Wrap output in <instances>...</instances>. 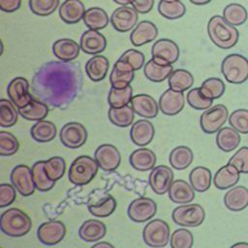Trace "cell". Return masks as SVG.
Segmentation results:
<instances>
[{
    "label": "cell",
    "mask_w": 248,
    "mask_h": 248,
    "mask_svg": "<svg viewBox=\"0 0 248 248\" xmlns=\"http://www.w3.org/2000/svg\"><path fill=\"white\" fill-rule=\"evenodd\" d=\"M83 74L76 62L48 61L34 74L33 96L50 108H67L81 92Z\"/></svg>",
    "instance_id": "6da1fadb"
},
{
    "label": "cell",
    "mask_w": 248,
    "mask_h": 248,
    "mask_svg": "<svg viewBox=\"0 0 248 248\" xmlns=\"http://www.w3.org/2000/svg\"><path fill=\"white\" fill-rule=\"evenodd\" d=\"M207 34L211 42L223 49H229L234 46L239 38V33L235 26L228 23L219 15L210 17L207 23Z\"/></svg>",
    "instance_id": "7a4b0ae2"
},
{
    "label": "cell",
    "mask_w": 248,
    "mask_h": 248,
    "mask_svg": "<svg viewBox=\"0 0 248 248\" xmlns=\"http://www.w3.org/2000/svg\"><path fill=\"white\" fill-rule=\"evenodd\" d=\"M32 228L31 218L21 209L13 207L1 214L0 229L3 233L12 237L27 234Z\"/></svg>",
    "instance_id": "3957f363"
},
{
    "label": "cell",
    "mask_w": 248,
    "mask_h": 248,
    "mask_svg": "<svg viewBox=\"0 0 248 248\" xmlns=\"http://www.w3.org/2000/svg\"><path fill=\"white\" fill-rule=\"evenodd\" d=\"M99 170L95 159L87 155L76 158L69 169L68 177L71 183L77 186H83L92 181Z\"/></svg>",
    "instance_id": "277c9868"
},
{
    "label": "cell",
    "mask_w": 248,
    "mask_h": 248,
    "mask_svg": "<svg viewBox=\"0 0 248 248\" xmlns=\"http://www.w3.org/2000/svg\"><path fill=\"white\" fill-rule=\"evenodd\" d=\"M221 72L228 82L241 84L248 79V59L238 53L229 54L221 63Z\"/></svg>",
    "instance_id": "5b68a950"
},
{
    "label": "cell",
    "mask_w": 248,
    "mask_h": 248,
    "mask_svg": "<svg viewBox=\"0 0 248 248\" xmlns=\"http://www.w3.org/2000/svg\"><path fill=\"white\" fill-rule=\"evenodd\" d=\"M171 218L179 226L194 228L202 224L205 218V211L201 204L187 203L175 207L172 210Z\"/></svg>",
    "instance_id": "8992f818"
},
{
    "label": "cell",
    "mask_w": 248,
    "mask_h": 248,
    "mask_svg": "<svg viewBox=\"0 0 248 248\" xmlns=\"http://www.w3.org/2000/svg\"><path fill=\"white\" fill-rule=\"evenodd\" d=\"M170 226L161 219H154L147 223L142 231L144 243L152 248H163L170 241Z\"/></svg>",
    "instance_id": "52a82bcc"
},
{
    "label": "cell",
    "mask_w": 248,
    "mask_h": 248,
    "mask_svg": "<svg viewBox=\"0 0 248 248\" xmlns=\"http://www.w3.org/2000/svg\"><path fill=\"white\" fill-rule=\"evenodd\" d=\"M229 118V111L222 104L215 105L204 110L200 117V125L205 134L217 133Z\"/></svg>",
    "instance_id": "ba28073f"
},
{
    "label": "cell",
    "mask_w": 248,
    "mask_h": 248,
    "mask_svg": "<svg viewBox=\"0 0 248 248\" xmlns=\"http://www.w3.org/2000/svg\"><path fill=\"white\" fill-rule=\"evenodd\" d=\"M87 130L78 122H68L64 124L59 132L61 143L71 149H77L82 146L87 140Z\"/></svg>",
    "instance_id": "9c48e42d"
},
{
    "label": "cell",
    "mask_w": 248,
    "mask_h": 248,
    "mask_svg": "<svg viewBox=\"0 0 248 248\" xmlns=\"http://www.w3.org/2000/svg\"><path fill=\"white\" fill-rule=\"evenodd\" d=\"M12 185L23 197H28L34 194L36 186L33 179L32 169L26 165L16 166L10 175Z\"/></svg>",
    "instance_id": "30bf717a"
},
{
    "label": "cell",
    "mask_w": 248,
    "mask_h": 248,
    "mask_svg": "<svg viewBox=\"0 0 248 248\" xmlns=\"http://www.w3.org/2000/svg\"><path fill=\"white\" fill-rule=\"evenodd\" d=\"M157 212L156 202L145 197H140L132 201L128 206V216L136 223H144L155 216Z\"/></svg>",
    "instance_id": "8fae6325"
},
{
    "label": "cell",
    "mask_w": 248,
    "mask_h": 248,
    "mask_svg": "<svg viewBox=\"0 0 248 248\" xmlns=\"http://www.w3.org/2000/svg\"><path fill=\"white\" fill-rule=\"evenodd\" d=\"M7 94L9 100L17 109L24 108L34 99L33 94L29 92V82L23 77H16L10 81L7 86Z\"/></svg>",
    "instance_id": "7c38bea8"
},
{
    "label": "cell",
    "mask_w": 248,
    "mask_h": 248,
    "mask_svg": "<svg viewBox=\"0 0 248 248\" xmlns=\"http://www.w3.org/2000/svg\"><path fill=\"white\" fill-rule=\"evenodd\" d=\"M109 19L116 31L125 33L133 30L138 24L139 13L133 7L120 6L112 12Z\"/></svg>",
    "instance_id": "4fadbf2b"
},
{
    "label": "cell",
    "mask_w": 248,
    "mask_h": 248,
    "mask_svg": "<svg viewBox=\"0 0 248 248\" xmlns=\"http://www.w3.org/2000/svg\"><path fill=\"white\" fill-rule=\"evenodd\" d=\"M179 47L177 44L170 39H160L151 47L152 58L158 62L172 65L179 58Z\"/></svg>",
    "instance_id": "5bb4252c"
},
{
    "label": "cell",
    "mask_w": 248,
    "mask_h": 248,
    "mask_svg": "<svg viewBox=\"0 0 248 248\" xmlns=\"http://www.w3.org/2000/svg\"><path fill=\"white\" fill-rule=\"evenodd\" d=\"M66 227L58 220L42 223L37 231L38 239L45 245L52 246L58 244L65 237Z\"/></svg>",
    "instance_id": "9a60e30c"
},
{
    "label": "cell",
    "mask_w": 248,
    "mask_h": 248,
    "mask_svg": "<svg viewBox=\"0 0 248 248\" xmlns=\"http://www.w3.org/2000/svg\"><path fill=\"white\" fill-rule=\"evenodd\" d=\"M173 182V172L171 169L165 165L154 167L148 176V184L157 195H164L169 192Z\"/></svg>",
    "instance_id": "2e32d148"
},
{
    "label": "cell",
    "mask_w": 248,
    "mask_h": 248,
    "mask_svg": "<svg viewBox=\"0 0 248 248\" xmlns=\"http://www.w3.org/2000/svg\"><path fill=\"white\" fill-rule=\"evenodd\" d=\"M94 159L102 170L112 171L119 167L121 155L114 145L104 143L98 146L95 150Z\"/></svg>",
    "instance_id": "e0dca14e"
},
{
    "label": "cell",
    "mask_w": 248,
    "mask_h": 248,
    "mask_svg": "<svg viewBox=\"0 0 248 248\" xmlns=\"http://www.w3.org/2000/svg\"><path fill=\"white\" fill-rule=\"evenodd\" d=\"M159 108L163 114L172 116L178 114L184 108L185 98L183 92L167 89L159 98Z\"/></svg>",
    "instance_id": "ac0fdd59"
},
{
    "label": "cell",
    "mask_w": 248,
    "mask_h": 248,
    "mask_svg": "<svg viewBox=\"0 0 248 248\" xmlns=\"http://www.w3.org/2000/svg\"><path fill=\"white\" fill-rule=\"evenodd\" d=\"M79 46L84 53L97 55L106 49L107 39L98 30L88 29L82 33L79 39Z\"/></svg>",
    "instance_id": "d6986e66"
},
{
    "label": "cell",
    "mask_w": 248,
    "mask_h": 248,
    "mask_svg": "<svg viewBox=\"0 0 248 248\" xmlns=\"http://www.w3.org/2000/svg\"><path fill=\"white\" fill-rule=\"evenodd\" d=\"M131 107L135 113L146 119L156 117L160 109L159 104L156 100L147 94H138L133 96L131 100Z\"/></svg>",
    "instance_id": "ffe728a7"
},
{
    "label": "cell",
    "mask_w": 248,
    "mask_h": 248,
    "mask_svg": "<svg viewBox=\"0 0 248 248\" xmlns=\"http://www.w3.org/2000/svg\"><path fill=\"white\" fill-rule=\"evenodd\" d=\"M158 36L157 26L149 21H140L130 34V41L135 46H141L154 41Z\"/></svg>",
    "instance_id": "44dd1931"
},
{
    "label": "cell",
    "mask_w": 248,
    "mask_h": 248,
    "mask_svg": "<svg viewBox=\"0 0 248 248\" xmlns=\"http://www.w3.org/2000/svg\"><path fill=\"white\" fill-rule=\"evenodd\" d=\"M155 135L153 124L147 119H140L133 123L130 130V138L138 146H145L149 144Z\"/></svg>",
    "instance_id": "7402d4cb"
},
{
    "label": "cell",
    "mask_w": 248,
    "mask_h": 248,
    "mask_svg": "<svg viewBox=\"0 0 248 248\" xmlns=\"http://www.w3.org/2000/svg\"><path fill=\"white\" fill-rule=\"evenodd\" d=\"M80 46L76 41L69 38L58 39L52 44L54 56L63 62H72L79 55Z\"/></svg>",
    "instance_id": "603a6c76"
},
{
    "label": "cell",
    "mask_w": 248,
    "mask_h": 248,
    "mask_svg": "<svg viewBox=\"0 0 248 248\" xmlns=\"http://www.w3.org/2000/svg\"><path fill=\"white\" fill-rule=\"evenodd\" d=\"M85 8L80 0H65L58 8L59 17L66 24L79 22L85 14Z\"/></svg>",
    "instance_id": "cb8c5ba5"
},
{
    "label": "cell",
    "mask_w": 248,
    "mask_h": 248,
    "mask_svg": "<svg viewBox=\"0 0 248 248\" xmlns=\"http://www.w3.org/2000/svg\"><path fill=\"white\" fill-rule=\"evenodd\" d=\"M240 172L232 165L227 164L221 167L213 177L214 186L220 190H226L236 185L239 181Z\"/></svg>",
    "instance_id": "d4e9b609"
},
{
    "label": "cell",
    "mask_w": 248,
    "mask_h": 248,
    "mask_svg": "<svg viewBox=\"0 0 248 248\" xmlns=\"http://www.w3.org/2000/svg\"><path fill=\"white\" fill-rule=\"evenodd\" d=\"M169 198L174 203L187 204L195 199V190L185 180L176 179L173 180L170 187Z\"/></svg>",
    "instance_id": "484cf974"
},
{
    "label": "cell",
    "mask_w": 248,
    "mask_h": 248,
    "mask_svg": "<svg viewBox=\"0 0 248 248\" xmlns=\"http://www.w3.org/2000/svg\"><path fill=\"white\" fill-rule=\"evenodd\" d=\"M224 204L231 211H241L248 206V189L244 186H235L224 196Z\"/></svg>",
    "instance_id": "4316f807"
},
{
    "label": "cell",
    "mask_w": 248,
    "mask_h": 248,
    "mask_svg": "<svg viewBox=\"0 0 248 248\" xmlns=\"http://www.w3.org/2000/svg\"><path fill=\"white\" fill-rule=\"evenodd\" d=\"M108 59L101 54L93 55L85 63V73L90 80L98 82L103 80L108 71Z\"/></svg>",
    "instance_id": "83f0119b"
},
{
    "label": "cell",
    "mask_w": 248,
    "mask_h": 248,
    "mask_svg": "<svg viewBox=\"0 0 248 248\" xmlns=\"http://www.w3.org/2000/svg\"><path fill=\"white\" fill-rule=\"evenodd\" d=\"M129 162L136 170L147 171L151 170L155 167L156 155L152 150L140 147L131 153Z\"/></svg>",
    "instance_id": "f1b7e54d"
},
{
    "label": "cell",
    "mask_w": 248,
    "mask_h": 248,
    "mask_svg": "<svg viewBox=\"0 0 248 248\" xmlns=\"http://www.w3.org/2000/svg\"><path fill=\"white\" fill-rule=\"evenodd\" d=\"M107 232L106 225L97 219H89L82 223L78 230L79 237L86 242L101 240Z\"/></svg>",
    "instance_id": "f546056e"
},
{
    "label": "cell",
    "mask_w": 248,
    "mask_h": 248,
    "mask_svg": "<svg viewBox=\"0 0 248 248\" xmlns=\"http://www.w3.org/2000/svg\"><path fill=\"white\" fill-rule=\"evenodd\" d=\"M144 62V54L138 49L131 48L123 52L118 60L114 63V65L122 70L136 72L138 70H140L145 65Z\"/></svg>",
    "instance_id": "4dcf8cb0"
},
{
    "label": "cell",
    "mask_w": 248,
    "mask_h": 248,
    "mask_svg": "<svg viewBox=\"0 0 248 248\" xmlns=\"http://www.w3.org/2000/svg\"><path fill=\"white\" fill-rule=\"evenodd\" d=\"M172 71V65L158 62L153 58L148 60L143 67L144 76L146 77L147 79H149L152 82L164 81L165 79L169 78Z\"/></svg>",
    "instance_id": "1f68e13d"
},
{
    "label": "cell",
    "mask_w": 248,
    "mask_h": 248,
    "mask_svg": "<svg viewBox=\"0 0 248 248\" xmlns=\"http://www.w3.org/2000/svg\"><path fill=\"white\" fill-rule=\"evenodd\" d=\"M240 143V136L232 127L221 128L216 135V144L224 152L234 150Z\"/></svg>",
    "instance_id": "d6a6232c"
},
{
    "label": "cell",
    "mask_w": 248,
    "mask_h": 248,
    "mask_svg": "<svg viewBox=\"0 0 248 248\" xmlns=\"http://www.w3.org/2000/svg\"><path fill=\"white\" fill-rule=\"evenodd\" d=\"M84 24L89 29L102 30L106 28L110 19L107 12L99 7H91L85 11L82 18Z\"/></svg>",
    "instance_id": "836d02e7"
},
{
    "label": "cell",
    "mask_w": 248,
    "mask_h": 248,
    "mask_svg": "<svg viewBox=\"0 0 248 248\" xmlns=\"http://www.w3.org/2000/svg\"><path fill=\"white\" fill-rule=\"evenodd\" d=\"M57 134V129L54 123L47 120L37 121L30 130V135L35 141L48 142L54 140Z\"/></svg>",
    "instance_id": "e575fe53"
},
{
    "label": "cell",
    "mask_w": 248,
    "mask_h": 248,
    "mask_svg": "<svg viewBox=\"0 0 248 248\" xmlns=\"http://www.w3.org/2000/svg\"><path fill=\"white\" fill-rule=\"evenodd\" d=\"M189 180L191 186L194 188L195 191L203 193L207 191L211 186V171L205 167H196L191 170L189 174Z\"/></svg>",
    "instance_id": "d590c367"
},
{
    "label": "cell",
    "mask_w": 248,
    "mask_h": 248,
    "mask_svg": "<svg viewBox=\"0 0 248 248\" xmlns=\"http://www.w3.org/2000/svg\"><path fill=\"white\" fill-rule=\"evenodd\" d=\"M194 155L191 148L185 145H179L174 147L169 156L170 166L177 170L187 169L193 162Z\"/></svg>",
    "instance_id": "8d00e7d4"
},
{
    "label": "cell",
    "mask_w": 248,
    "mask_h": 248,
    "mask_svg": "<svg viewBox=\"0 0 248 248\" xmlns=\"http://www.w3.org/2000/svg\"><path fill=\"white\" fill-rule=\"evenodd\" d=\"M48 106L38 99H32V101L22 108H18L20 116L30 121L44 120L48 114Z\"/></svg>",
    "instance_id": "74e56055"
},
{
    "label": "cell",
    "mask_w": 248,
    "mask_h": 248,
    "mask_svg": "<svg viewBox=\"0 0 248 248\" xmlns=\"http://www.w3.org/2000/svg\"><path fill=\"white\" fill-rule=\"evenodd\" d=\"M168 83L170 89L178 92H184L194 84V77L187 70H173L168 78Z\"/></svg>",
    "instance_id": "f35d334b"
},
{
    "label": "cell",
    "mask_w": 248,
    "mask_h": 248,
    "mask_svg": "<svg viewBox=\"0 0 248 248\" xmlns=\"http://www.w3.org/2000/svg\"><path fill=\"white\" fill-rule=\"evenodd\" d=\"M108 116L109 121L121 128L128 127L130 125H133L134 119H135V111L132 108V107L125 106L122 108H109Z\"/></svg>",
    "instance_id": "ab89813d"
},
{
    "label": "cell",
    "mask_w": 248,
    "mask_h": 248,
    "mask_svg": "<svg viewBox=\"0 0 248 248\" xmlns=\"http://www.w3.org/2000/svg\"><path fill=\"white\" fill-rule=\"evenodd\" d=\"M158 12L163 17L173 20L182 17L186 13V8L179 0H160Z\"/></svg>",
    "instance_id": "60d3db41"
},
{
    "label": "cell",
    "mask_w": 248,
    "mask_h": 248,
    "mask_svg": "<svg viewBox=\"0 0 248 248\" xmlns=\"http://www.w3.org/2000/svg\"><path fill=\"white\" fill-rule=\"evenodd\" d=\"M46 161H37L32 166V174L36 189L40 192H46L53 188L55 181H52L47 176L45 170Z\"/></svg>",
    "instance_id": "b9f144b4"
},
{
    "label": "cell",
    "mask_w": 248,
    "mask_h": 248,
    "mask_svg": "<svg viewBox=\"0 0 248 248\" xmlns=\"http://www.w3.org/2000/svg\"><path fill=\"white\" fill-rule=\"evenodd\" d=\"M223 17L232 26L242 25L248 17L246 8L238 3H232L227 5L223 11Z\"/></svg>",
    "instance_id": "7bdbcfd3"
},
{
    "label": "cell",
    "mask_w": 248,
    "mask_h": 248,
    "mask_svg": "<svg viewBox=\"0 0 248 248\" xmlns=\"http://www.w3.org/2000/svg\"><path fill=\"white\" fill-rule=\"evenodd\" d=\"M133 98V88L130 85L124 88L110 87L108 95V103L111 108H122L128 106Z\"/></svg>",
    "instance_id": "ee69618b"
},
{
    "label": "cell",
    "mask_w": 248,
    "mask_h": 248,
    "mask_svg": "<svg viewBox=\"0 0 248 248\" xmlns=\"http://www.w3.org/2000/svg\"><path fill=\"white\" fill-rule=\"evenodd\" d=\"M16 107L12 103L11 100L1 99L0 100V126L1 127H12L14 126L18 118V110Z\"/></svg>",
    "instance_id": "f6af8a7d"
},
{
    "label": "cell",
    "mask_w": 248,
    "mask_h": 248,
    "mask_svg": "<svg viewBox=\"0 0 248 248\" xmlns=\"http://www.w3.org/2000/svg\"><path fill=\"white\" fill-rule=\"evenodd\" d=\"M200 89L203 96L210 100H215L223 96L226 87L224 81L221 78H208L202 83Z\"/></svg>",
    "instance_id": "bcb514c9"
},
{
    "label": "cell",
    "mask_w": 248,
    "mask_h": 248,
    "mask_svg": "<svg viewBox=\"0 0 248 248\" xmlns=\"http://www.w3.org/2000/svg\"><path fill=\"white\" fill-rule=\"evenodd\" d=\"M88 211L95 217H101L106 218L108 217L110 214L113 213V211L116 208V201L115 199L108 195L102 199L97 203L88 204Z\"/></svg>",
    "instance_id": "7dc6e473"
},
{
    "label": "cell",
    "mask_w": 248,
    "mask_h": 248,
    "mask_svg": "<svg viewBox=\"0 0 248 248\" xmlns=\"http://www.w3.org/2000/svg\"><path fill=\"white\" fill-rule=\"evenodd\" d=\"M45 170L52 181H57L63 177L66 170V162L62 157L54 156L45 162Z\"/></svg>",
    "instance_id": "c3c4849f"
},
{
    "label": "cell",
    "mask_w": 248,
    "mask_h": 248,
    "mask_svg": "<svg viewBox=\"0 0 248 248\" xmlns=\"http://www.w3.org/2000/svg\"><path fill=\"white\" fill-rule=\"evenodd\" d=\"M30 11L39 16H47L59 7V0H29Z\"/></svg>",
    "instance_id": "681fc988"
},
{
    "label": "cell",
    "mask_w": 248,
    "mask_h": 248,
    "mask_svg": "<svg viewBox=\"0 0 248 248\" xmlns=\"http://www.w3.org/2000/svg\"><path fill=\"white\" fill-rule=\"evenodd\" d=\"M134 78L135 72L122 70L113 65V68L109 74V82L111 87L124 88L131 84Z\"/></svg>",
    "instance_id": "f907efd6"
},
{
    "label": "cell",
    "mask_w": 248,
    "mask_h": 248,
    "mask_svg": "<svg viewBox=\"0 0 248 248\" xmlns=\"http://www.w3.org/2000/svg\"><path fill=\"white\" fill-rule=\"evenodd\" d=\"M186 100L191 108L198 110H206L210 108L213 104V100H210L203 96L200 87L189 90L186 96Z\"/></svg>",
    "instance_id": "816d5d0a"
},
{
    "label": "cell",
    "mask_w": 248,
    "mask_h": 248,
    "mask_svg": "<svg viewBox=\"0 0 248 248\" xmlns=\"http://www.w3.org/2000/svg\"><path fill=\"white\" fill-rule=\"evenodd\" d=\"M171 248H192L194 244V237L190 231L186 229L175 230L170 239Z\"/></svg>",
    "instance_id": "f5cc1de1"
},
{
    "label": "cell",
    "mask_w": 248,
    "mask_h": 248,
    "mask_svg": "<svg viewBox=\"0 0 248 248\" xmlns=\"http://www.w3.org/2000/svg\"><path fill=\"white\" fill-rule=\"evenodd\" d=\"M19 143L17 139L10 132H0V155L12 156L18 150Z\"/></svg>",
    "instance_id": "db71d44e"
},
{
    "label": "cell",
    "mask_w": 248,
    "mask_h": 248,
    "mask_svg": "<svg viewBox=\"0 0 248 248\" xmlns=\"http://www.w3.org/2000/svg\"><path fill=\"white\" fill-rule=\"evenodd\" d=\"M229 123L232 128L241 134H248V109L238 108L229 116Z\"/></svg>",
    "instance_id": "11a10c76"
},
{
    "label": "cell",
    "mask_w": 248,
    "mask_h": 248,
    "mask_svg": "<svg viewBox=\"0 0 248 248\" xmlns=\"http://www.w3.org/2000/svg\"><path fill=\"white\" fill-rule=\"evenodd\" d=\"M228 163L234 166L240 173H248V146L240 147Z\"/></svg>",
    "instance_id": "9f6ffc18"
},
{
    "label": "cell",
    "mask_w": 248,
    "mask_h": 248,
    "mask_svg": "<svg viewBox=\"0 0 248 248\" xmlns=\"http://www.w3.org/2000/svg\"><path fill=\"white\" fill-rule=\"evenodd\" d=\"M16 198V188L8 183L0 185V207H6L12 204Z\"/></svg>",
    "instance_id": "6f0895ef"
},
{
    "label": "cell",
    "mask_w": 248,
    "mask_h": 248,
    "mask_svg": "<svg viewBox=\"0 0 248 248\" xmlns=\"http://www.w3.org/2000/svg\"><path fill=\"white\" fill-rule=\"evenodd\" d=\"M131 5L139 14L143 15L149 13L152 10L154 6V0H132Z\"/></svg>",
    "instance_id": "680465c9"
},
{
    "label": "cell",
    "mask_w": 248,
    "mask_h": 248,
    "mask_svg": "<svg viewBox=\"0 0 248 248\" xmlns=\"http://www.w3.org/2000/svg\"><path fill=\"white\" fill-rule=\"evenodd\" d=\"M21 0H0V9L6 13H13L19 9Z\"/></svg>",
    "instance_id": "91938a15"
},
{
    "label": "cell",
    "mask_w": 248,
    "mask_h": 248,
    "mask_svg": "<svg viewBox=\"0 0 248 248\" xmlns=\"http://www.w3.org/2000/svg\"><path fill=\"white\" fill-rule=\"evenodd\" d=\"M91 248H115V247L107 241H101V242L94 244Z\"/></svg>",
    "instance_id": "94428289"
},
{
    "label": "cell",
    "mask_w": 248,
    "mask_h": 248,
    "mask_svg": "<svg viewBox=\"0 0 248 248\" xmlns=\"http://www.w3.org/2000/svg\"><path fill=\"white\" fill-rule=\"evenodd\" d=\"M192 4L194 5H198V6H202V5H206L209 2H211L212 0H189Z\"/></svg>",
    "instance_id": "6125c7cd"
},
{
    "label": "cell",
    "mask_w": 248,
    "mask_h": 248,
    "mask_svg": "<svg viewBox=\"0 0 248 248\" xmlns=\"http://www.w3.org/2000/svg\"><path fill=\"white\" fill-rule=\"evenodd\" d=\"M230 248H248V242H236Z\"/></svg>",
    "instance_id": "be15d7a7"
},
{
    "label": "cell",
    "mask_w": 248,
    "mask_h": 248,
    "mask_svg": "<svg viewBox=\"0 0 248 248\" xmlns=\"http://www.w3.org/2000/svg\"><path fill=\"white\" fill-rule=\"evenodd\" d=\"M112 1L120 6H128L129 4H131L132 0H112Z\"/></svg>",
    "instance_id": "e7e4bbea"
},
{
    "label": "cell",
    "mask_w": 248,
    "mask_h": 248,
    "mask_svg": "<svg viewBox=\"0 0 248 248\" xmlns=\"http://www.w3.org/2000/svg\"><path fill=\"white\" fill-rule=\"evenodd\" d=\"M179 1H181V0H179Z\"/></svg>",
    "instance_id": "03108f58"
}]
</instances>
